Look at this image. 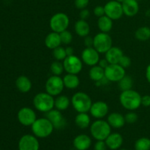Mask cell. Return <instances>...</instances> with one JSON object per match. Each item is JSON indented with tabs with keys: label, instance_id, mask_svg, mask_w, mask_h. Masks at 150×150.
Wrapping results in <instances>:
<instances>
[{
	"label": "cell",
	"instance_id": "obj_22",
	"mask_svg": "<svg viewBox=\"0 0 150 150\" xmlns=\"http://www.w3.org/2000/svg\"><path fill=\"white\" fill-rule=\"evenodd\" d=\"M62 44L61 38L59 33L55 32H51L45 37V45L48 48L54 50V48L60 46Z\"/></svg>",
	"mask_w": 150,
	"mask_h": 150
},
{
	"label": "cell",
	"instance_id": "obj_19",
	"mask_svg": "<svg viewBox=\"0 0 150 150\" xmlns=\"http://www.w3.org/2000/svg\"><path fill=\"white\" fill-rule=\"evenodd\" d=\"M107 147L111 150L120 149L123 144V137L118 133H111L105 140Z\"/></svg>",
	"mask_w": 150,
	"mask_h": 150
},
{
	"label": "cell",
	"instance_id": "obj_34",
	"mask_svg": "<svg viewBox=\"0 0 150 150\" xmlns=\"http://www.w3.org/2000/svg\"><path fill=\"white\" fill-rule=\"evenodd\" d=\"M53 56L54 59L57 61H64V59L67 57L66 54L65 48L62 47L61 45L53 50Z\"/></svg>",
	"mask_w": 150,
	"mask_h": 150
},
{
	"label": "cell",
	"instance_id": "obj_21",
	"mask_svg": "<svg viewBox=\"0 0 150 150\" xmlns=\"http://www.w3.org/2000/svg\"><path fill=\"white\" fill-rule=\"evenodd\" d=\"M105 54V59L109 64H119L120 59L124 55L121 48L113 46Z\"/></svg>",
	"mask_w": 150,
	"mask_h": 150
},
{
	"label": "cell",
	"instance_id": "obj_31",
	"mask_svg": "<svg viewBox=\"0 0 150 150\" xmlns=\"http://www.w3.org/2000/svg\"><path fill=\"white\" fill-rule=\"evenodd\" d=\"M133 85V80L131 76L125 75L120 81L118 82V86L122 92L131 89Z\"/></svg>",
	"mask_w": 150,
	"mask_h": 150
},
{
	"label": "cell",
	"instance_id": "obj_43",
	"mask_svg": "<svg viewBox=\"0 0 150 150\" xmlns=\"http://www.w3.org/2000/svg\"><path fill=\"white\" fill-rule=\"evenodd\" d=\"M142 105L150 107V95H144L142 97Z\"/></svg>",
	"mask_w": 150,
	"mask_h": 150
},
{
	"label": "cell",
	"instance_id": "obj_3",
	"mask_svg": "<svg viewBox=\"0 0 150 150\" xmlns=\"http://www.w3.org/2000/svg\"><path fill=\"white\" fill-rule=\"evenodd\" d=\"M33 105L35 109L40 112L45 113L54 109V96L48 92H40L33 98Z\"/></svg>",
	"mask_w": 150,
	"mask_h": 150
},
{
	"label": "cell",
	"instance_id": "obj_7",
	"mask_svg": "<svg viewBox=\"0 0 150 150\" xmlns=\"http://www.w3.org/2000/svg\"><path fill=\"white\" fill-rule=\"evenodd\" d=\"M93 47L99 54H105L112 47V38L105 32H100L94 37Z\"/></svg>",
	"mask_w": 150,
	"mask_h": 150
},
{
	"label": "cell",
	"instance_id": "obj_13",
	"mask_svg": "<svg viewBox=\"0 0 150 150\" xmlns=\"http://www.w3.org/2000/svg\"><path fill=\"white\" fill-rule=\"evenodd\" d=\"M47 119L52 123L54 129L61 130L67 126V120L62 114V111L57 109H52L46 113Z\"/></svg>",
	"mask_w": 150,
	"mask_h": 150
},
{
	"label": "cell",
	"instance_id": "obj_45",
	"mask_svg": "<svg viewBox=\"0 0 150 150\" xmlns=\"http://www.w3.org/2000/svg\"><path fill=\"white\" fill-rule=\"evenodd\" d=\"M66 54H67V56H72L74 55V49H73V47L71 46H67L65 48Z\"/></svg>",
	"mask_w": 150,
	"mask_h": 150
},
{
	"label": "cell",
	"instance_id": "obj_2",
	"mask_svg": "<svg viewBox=\"0 0 150 150\" xmlns=\"http://www.w3.org/2000/svg\"><path fill=\"white\" fill-rule=\"evenodd\" d=\"M31 127L33 135L37 138L40 139H44L51 136L54 130L52 123L46 117L37 119Z\"/></svg>",
	"mask_w": 150,
	"mask_h": 150
},
{
	"label": "cell",
	"instance_id": "obj_29",
	"mask_svg": "<svg viewBox=\"0 0 150 150\" xmlns=\"http://www.w3.org/2000/svg\"><path fill=\"white\" fill-rule=\"evenodd\" d=\"M98 26L102 32L108 33L112 29L113 20L107 16H103L98 18Z\"/></svg>",
	"mask_w": 150,
	"mask_h": 150
},
{
	"label": "cell",
	"instance_id": "obj_1",
	"mask_svg": "<svg viewBox=\"0 0 150 150\" xmlns=\"http://www.w3.org/2000/svg\"><path fill=\"white\" fill-rule=\"evenodd\" d=\"M142 95L136 90L123 91L120 95V102L123 108L129 111H135L142 105Z\"/></svg>",
	"mask_w": 150,
	"mask_h": 150
},
{
	"label": "cell",
	"instance_id": "obj_17",
	"mask_svg": "<svg viewBox=\"0 0 150 150\" xmlns=\"http://www.w3.org/2000/svg\"><path fill=\"white\" fill-rule=\"evenodd\" d=\"M124 15L127 17H133L139 11V4L136 0H125L122 3Z\"/></svg>",
	"mask_w": 150,
	"mask_h": 150
},
{
	"label": "cell",
	"instance_id": "obj_30",
	"mask_svg": "<svg viewBox=\"0 0 150 150\" xmlns=\"http://www.w3.org/2000/svg\"><path fill=\"white\" fill-rule=\"evenodd\" d=\"M135 38L142 42L149 40H150V28L148 26L139 27L135 32Z\"/></svg>",
	"mask_w": 150,
	"mask_h": 150
},
{
	"label": "cell",
	"instance_id": "obj_18",
	"mask_svg": "<svg viewBox=\"0 0 150 150\" xmlns=\"http://www.w3.org/2000/svg\"><path fill=\"white\" fill-rule=\"evenodd\" d=\"M73 146L77 150H87L92 145V139L86 134H80L73 140Z\"/></svg>",
	"mask_w": 150,
	"mask_h": 150
},
{
	"label": "cell",
	"instance_id": "obj_8",
	"mask_svg": "<svg viewBox=\"0 0 150 150\" xmlns=\"http://www.w3.org/2000/svg\"><path fill=\"white\" fill-rule=\"evenodd\" d=\"M64 88L63 79L59 76H50L45 82V91L52 96L61 95Z\"/></svg>",
	"mask_w": 150,
	"mask_h": 150
},
{
	"label": "cell",
	"instance_id": "obj_46",
	"mask_svg": "<svg viewBox=\"0 0 150 150\" xmlns=\"http://www.w3.org/2000/svg\"><path fill=\"white\" fill-rule=\"evenodd\" d=\"M146 80L150 83V64L147 66V67L146 69Z\"/></svg>",
	"mask_w": 150,
	"mask_h": 150
},
{
	"label": "cell",
	"instance_id": "obj_36",
	"mask_svg": "<svg viewBox=\"0 0 150 150\" xmlns=\"http://www.w3.org/2000/svg\"><path fill=\"white\" fill-rule=\"evenodd\" d=\"M125 122L128 124H134L138 121V114L133 111H130L128 113L125 115Z\"/></svg>",
	"mask_w": 150,
	"mask_h": 150
},
{
	"label": "cell",
	"instance_id": "obj_38",
	"mask_svg": "<svg viewBox=\"0 0 150 150\" xmlns=\"http://www.w3.org/2000/svg\"><path fill=\"white\" fill-rule=\"evenodd\" d=\"M89 0H75V6L79 10L86 8L88 6Z\"/></svg>",
	"mask_w": 150,
	"mask_h": 150
},
{
	"label": "cell",
	"instance_id": "obj_12",
	"mask_svg": "<svg viewBox=\"0 0 150 150\" xmlns=\"http://www.w3.org/2000/svg\"><path fill=\"white\" fill-rule=\"evenodd\" d=\"M17 118L22 125L32 126L37 120V115L32 108L29 107H23L18 112Z\"/></svg>",
	"mask_w": 150,
	"mask_h": 150
},
{
	"label": "cell",
	"instance_id": "obj_32",
	"mask_svg": "<svg viewBox=\"0 0 150 150\" xmlns=\"http://www.w3.org/2000/svg\"><path fill=\"white\" fill-rule=\"evenodd\" d=\"M136 150H150V139L149 138L142 137L135 142Z\"/></svg>",
	"mask_w": 150,
	"mask_h": 150
},
{
	"label": "cell",
	"instance_id": "obj_15",
	"mask_svg": "<svg viewBox=\"0 0 150 150\" xmlns=\"http://www.w3.org/2000/svg\"><path fill=\"white\" fill-rule=\"evenodd\" d=\"M100 59V54L94 47L86 48L82 51L81 60L86 65L90 67L97 65Z\"/></svg>",
	"mask_w": 150,
	"mask_h": 150
},
{
	"label": "cell",
	"instance_id": "obj_52",
	"mask_svg": "<svg viewBox=\"0 0 150 150\" xmlns=\"http://www.w3.org/2000/svg\"></svg>",
	"mask_w": 150,
	"mask_h": 150
},
{
	"label": "cell",
	"instance_id": "obj_42",
	"mask_svg": "<svg viewBox=\"0 0 150 150\" xmlns=\"http://www.w3.org/2000/svg\"><path fill=\"white\" fill-rule=\"evenodd\" d=\"M83 43L86 48H89V47H93L94 43V38H92L90 36H86L84 38V40H83Z\"/></svg>",
	"mask_w": 150,
	"mask_h": 150
},
{
	"label": "cell",
	"instance_id": "obj_37",
	"mask_svg": "<svg viewBox=\"0 0 150 150\" xmlns=\"http://www.w3.org/2000/svg\"><path fill=\"white\" fill-rule=\"evenodd\" d=\"M119 64H120L125 69L127 68V67L131 65V59L127 57V56L123 55L122 57L120 59V62H119Z\"/></svg>",
	"mask_w": 150,
	"mask_h": 150
},
{
	"label": "cell",
	"instance_id": "obj_47",
	"mask_svg": "<svg viewBox=\"0 0 150 150\" xmlns=\"http://www.w3.org/2000/svg\"><path fill=\"white\" fill-rule=\"evenodd\" d=\"M145 14H146V16H147V17H150V9L146 10V13H145Z\"/></svg>",
	"mask_w": 150,
	"mask_h": 150
},
{
	"label": "cell",
	"instance_id": "obj_40",
	"mask_svg": "<svg viewBox=\"0 0 150 150\" xmlns=\"http://www.w3.org/2000/svg\"><path fill=\"white\" fill-rule=\"evenodd\" d=\"M95 150H106L107 145L105 141H97L94 146Z\"/></svg>",
	"mask_w": 150,
	"mask_h": 150
},
{
	"label": "cell",
	"instance_id": "obj_26",
	"mask_svg": "<svg viewBox=\"0 0 150 150\" xmlns=\"http://www.w3.org/2000/svg\"><path fill=\"white\" fill-rule=\"evenodd\" d=\"M71 103L70 98L66 95H58L54 99V108L60 111L67 110Z\"/></svg>",
	"mask_w": 150,
	"mask_h": 150
},
{
	"label": "cell",
	"instance_id": "obj_48",
	"mask_svg": "<svg viewBox=\"0 0 150 150\" xmlns=\"http://www.w3.org/2000/svg\"><path fill=\"white\" fill-rule=\"evenodd\" d=\"M116 1H119V2H120V3H122L123 1H125V0H116Z\"/></svg>",
	"mask_w": 150,
	"mask_h": 150
},
{
	"label": "cell",
	"instance_id": "obj_33",
	"mask_svg": "<svg viewBox=\"0 0 150 150\" xmlns=\"http://www.w3.org/2000/svg\"><path fill=\"white\" fill-rule=\"evenodd\" d=\"M50 70H51V73L54 76H60L64 70L63 63H62L60 61L56 60L54 62L51 63L50 66Z\"/></svg>",
	"mask_w": 150,
	"mask_h": 150
},
{
	"label": "cell",
	"instance_id": "obj_28",
	"mask_svg": "<svg viewBox=\"0 0 150 150\" xmlns=\"http://www.w3.org/2000/svg\"><path fill=\"white\" fill-rule=\"evenodd\" d=\"M89 76L91 80L93 81H100L105 78V70L100 67L98 64L92 66L89 70Z\"/></svg>",
	"mask_w": 150,
	"mask_h": 150
},
{
	"label": "cell",
	"instance_id": "obj_27",
	"mask_svg": "<svg viewBox=\"0 0 150 150\" xmlns=\"http://www.w3.org/2000/svg\"><path fill=\"white\" fill-rule=\"evenodd\" d=\"M91 123V119L87 113H78L75 118V124L80 129H86Z\"/></svg>",
	"mask_w": 150,
	"mask_h": 150
},
{
	"label": "cell",
	"instance_id": "obj_49",
	"mask_svg": "<svg viewBox=\"0 0 150 150\" xmlns=\"http://www.w3.org/2000/svg\"><path fill=\"white\" fill-rule=\"evenodd\" d=\"M120 150H127V149H120Z\"/></svg>",
	"mask_w": 150,
	"mask_h": 150
},
{
	"label": "cell",
	"instance_id": "obj_51",
	"mask_svg": "<svg viewBox=\"0 0 150 150\" xmlns=\"http://www.w3.org/2000/svg\"><path fill=\"white\" fill-rule=\"evenodd\" d=\"M136 1H141V0H136Z\"/></svg>",
	"mask_w": 150,
	"mask_h": 150
},
{
	"label": "cell",
	"instance_id": "obj_10",
	"mask_svg": "<svg viewBox=\"0 0 150 150\" xmlns=\"http://www.w3.org/2000/svg\"><path fill=\"white\" fill-rule=\"evenodd\" d=\"M63 65L64 70L67 73L77 75L82 70L83 62L81 59L76 55L68 56L64 59Z\"/></svg>",
	"mask_w": 150,
	"mask_h": 150
},
{
	"label": "cell",
	"instance_id": "obj_39",
	"mask_svg": "<svg viewBox=\"0 0 150 150\" xmlns=\"http://www.w3.org/2000/svg\"><path fill=\"white\" fill-rule=\"evenodd\" d=\"M94 14L95 16L98 18L102 17V16H105V9H104V6L98 5L96 6L94 9Z\"/></svg>",
	"mask_w": 150,
	"mask_h": 150
},
{
	"label": "cell",
	"instance_id": "obj_50",
	"mask_svg": "<svg viewBox=\"0 0 150 150\" xmlns=\"http://www.w3.org/2000/svg\"><path fill=\"white\" fill-rule=\"evenodd\" d=\"M0 50H1V44H0Z\"/></svg>",
	"mask_w": 150,
	"mask_h": 150
},
{
	"label": "cell",
	"instance_id": "obj_14",
	"mask_svg": "<svg viewBox=\"0 0 150 150\" xmlns=\"http://www.w3.org/2000/svg\"><path fill=\"white\" fill-rule=\"evenodd\" d=\"M39 141L35 135L26 134L19 140V150H39Z\"/></svg>",
	"mask_w": 150,
	"mask_h": 150
},
{
	"label": "cell",
	"instance_id": "obj_44",
	"mask_svg": "<svg viewBox=\"0 0 150 150\" xmlns=\"http://www.w3.org/2000/svg\"><path fill=\"white\" fill-rule=\"evenodd\" d=\"M98 64L100 66V67H101L102 68H103L104 70H105V69L109 65V63H108V62L107 61L106 59L105 58V59H100L99 62H98Z\"/></svg>",
	"mask_w": 150,
	"mask_h": 150
},
{
	"label": "cell",
	"instance_id": "obj_16",
	"mask_svg": "<svg viewBox=\"0 0 150 150\" xmlns=\"http://www.w3.org/2000/svg\"><path fill=\"white\" fill-rule=\"evenodd\" d=\"M109 111L108 105L104 101H96L92 103L89 112L90 114L95 119L101 120L108 115Z\"/></svg>",
	"mask_w": 150,
	"mask_h": 150
},
{
	"label": "cell",
	"instance_id": "obj_4",
	"mask_svg": "<svg viewBox=\"0 0 150 150\" xmlns=\"http://www.w3.org/2000/svg\"><path fill=\"white\" fill-rule=\"evenodd\" d=\"M90 133L97 141H105L111 133V127L107 121L98 120L90 125Z\"/></svg>",
	"mask_w": 150,
	"mask_h": 150
},
{
	"label": "cell",
	"instance_id": "obj_5",
	"mask_svg": "<svg viewBox=\"0 0 150 150\" xmlns=\"http://www.w3.org/2000/svg\"><path fill=\"white\" fill-rule=\"evenodd\" d=\"M70 100L73 108L78 113H87L90 110L92 104L89 95L83 92H76Z\"/></svg>",
	"mask_w": 150,
	"mask_h": 150
},
{
	"label": "cell",
	"instance_id": "obj_23",
	"mask_svg": "<svg viewBox=\"0 0 150 150\" xmlns=\"http://www.w3.org/2000/svg\"><path fill=\"white\" fill-rule=\"evenodd\" d=\"M16 86L21 92L27 93L32 89V83L30 79L27 76H20L16 79Z\"/></svg>",
	"mask_w": 150,
	"mask_h": 150
},
{
	"label": "cell",
	"instance_id": "obj_6",
	"mask_svg": "<svg viewBox=\"0 0 150 150\" xmlns=\"http://www.w3.org/2000/svg\"><path fill=\"white\" fill-rule=\"evenodd\" d=\"M70 24L68 16L64 13H57L52 16L49 21V26L52 32L61 33L67 30Z\"/></svg>",
	"mask_w": 150,
	"mask_h": 150
},
{
	"label": "cell",
	"instance_id": "obj_24",
	"mask_svg": "<svg viewBox=\"0 0 150 150\" xmlns=\"http://www.w3.org/2000/svg\"><path fill=\"white\" fill-rule=\"evenodd\" d=\"M74 28L75 32L77 34V35L81 38L88 36L90 32V26L86 20L79 19L75 23Z\"/></svg>",
	"mask_w": 150,
	"mask_h": 150
},
{
	"label": "cell",
	"instance_id": "obj_9",
	"mask_svg": "<svg viewBox=\"0 0 150 150\" xmlns=\"http://www.w3.org/2000/svg\"><path fill=\"white\" fill-rule=\"evenodd\" d=\"M125 75V69L119 64H109L105 69V77L108 81L119 82Z\"/></svg>",
	"mask_w": 150,
	"mask_h": 150
},
{
	"label": "cell",
	"instance_id": "obj_11",
	"mask_svg": "<svg viewBox=\"0 0 150 150\" xmlns=\"http://www.w3.org/2000/svg\"><path fill=\"white\" fill-rule=\"evenodd\" d=\"M105 15L110 18L114 20H119L124 15L122 3L117 1L116 0H111L108 1L104 6Z\"/></svg>",
	"mask_w": 150,
	"mask_h": 150
},
{
	"label": "cell",
	"instance_id": "obj_41",
	"mask_svg": "<svg viewBox=\"0 0 150 150\" xmlns=\"http://www.w3.org/2000/svg\"><path fill=\"white\" fill-rule=\"evenodd\" d=\"M79 17H80V19L86 21L90 17V12L86 8L82 9V10H81L80 13H79Z\"/></svg>",
	"mask_w": 150,
	"mask_h": 150
},
{
	"label": "cell",
	"instance_id": "obj_20",
	"mask_svg": "<svg viewBox=\"0 0 150 150\" xmlns=\"http://www.w3.org/2000/svg\"><path fill=\"white\" fill-rule=\"evenodd\" d=\"M107 122L111 127L116 129L121 128L126 123L125 116L118 112H113L108 114Z\"/></svg>",
	"mask_w": 150,
	"mask_h": 150
},
{
	"label": "cell",
	"instance_id": "obj_35",
	"mask_svg": "<svg viewBox=\"0 0 150 150\" xmlns=\"http://www.w3.org/2000/svg\"><path fill=\"white\" fill-rule=\"evenodd\" d=\"M60 38H61L62 44H64V45H69L72 42L73 40V36L70 32L68 30H65L64 32L59 33Z\"/></svg>",
	"mask_w": 150,
	"mask_h": 150
},
{
	"label": "cell",
	"instance_id": "obj_25",
	"mask_svg": "<svg viewBox=\"0 0 150 150\" xmlns=\"http://www.w3.org/2000/svg\"><path fill=\"white\" fill-rule=\"evenodd\" d=\"M64 87L68 89H75L80 84V79L76 74L67 73L63 78Z\"/></svg>",
	"mask_w": 150,
	"mask_h": 150
}]
</instances>
